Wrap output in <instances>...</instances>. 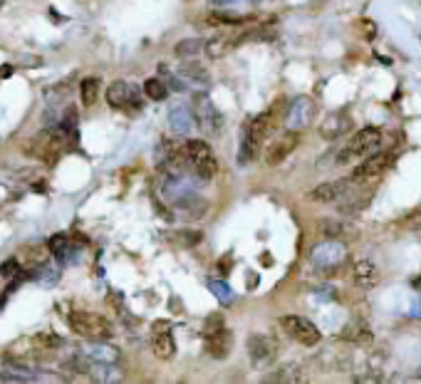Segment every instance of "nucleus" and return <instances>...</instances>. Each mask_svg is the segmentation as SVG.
<instances>
[{
	"label": "nucleus",
	"mask_w": 421,
	"mask_h": 384,
	"mask_svg": "<svg viewBox=\"0 0 421 384\" xmlns=\"http://www.w3.org/2000/svg\"><path fill=\"white\" fill-rule=\"evenodd\" d=\"M183 147H186L188 172H191L193 176L201 179V181H211V179L219 174L216 154L211 152V147H208L206 142H201V139H188Z\"/></svg>",
	"instance_id": "obj_2"
},
{
	"label": "nucleus",
	"mask_w": 421,
	"mask_h": 384,
	"mask_svg": "<svg viewBox=\"0 0 421 384\" xmlns=\"http://www.w3.org/2000/svg\"><path fill=\"white\" fill-rule=\"evenodd\" d=\"M67 132H62L60 126L55 129H42L35 137H30L25 144H23V152L32 159H40L45 164H55V159L60 157L62 142H65Z\"/></svg>",
	"instance_id": "obj_1"
},
{
	"label": "nucleus",
	"mask_w": 421,
	"mask_h": 384,
	"mask_svg": "<svg viewBox=\"0 0 421 384\" xmlns=\"http://www.w3.org/2000/svg\"><path fill=\"white\" fill-rule=\"evenodd\" d=\"M391 162H394V157H391V154H384V152L370 154V157L362 159L360 167L352 172V181L365 184V181H372V179H379L382 174L391 167Z\"/></svg>",
	"instance_id": "obj_10"
},
{
	"label": "nucleus",
	"mask_w": 421,
	"mask_h": 384,
	"mask_svg": "<svg viewBox=\"0 0 421 384\" xmlns=\"http://www.w3.org/2000/svg\"><path fill=\"white\" fill-rule=\"evenodd\" d=\"M67 95H70V85H67V82H62V85L47 90V102H62Z\"/></svg>",
	"instance_id": "obj_38"
},
{
	"label": "nucleus",
	"mask_w": 421,
	"mask_h": 384,
	"mask_svg": "<svg viewBox=\"0 0 421 384\" xmlns=\"http://www.w3.org/2000/svg\"><path fill=\"white\" fill-rule=\"evenodd\" d=\"M258 149L260 147L253 142V139H250V134L245 132L243 139H240V147H238V164H240V167H248V164L258 157Z\"/></svg>",
	"instance_id": "obj_29"
},
{
	"label": "nucleus",
	"mask_w": 421,
	"mask_h": 384,
	"mask_svg": "<svg viewBox=\"0 0 421 384\" xmlns=\"http://www.w3.org/2000/svg\"><path fill=\"white\" fill-rule=\"evenodd\" d=\"M80 97H82V104L92 107L99 97V80L97 77H85L80 85Z\"/></svg>",
	"instance_id": "obj_30"
},
{
	"label": "nucleus",
	"mask_w": 421,
	"mask_h": 384,
	"mask_svg": "<svg viewBox=\"0 0 421 384\" xmlns=\"http://www.w3.org/2000/svg\"><path fill=\"white\" fill-rule=\"evenodd\" d=\"M248 357L253 369H268L278 362L280 347L270 335H250L248 337Z\"/></svg>",
	"instance_id": "obj_7"
},
{
	"label": "nucleus",
	"mask_w": 421,
	"mask_h": 384,
	"mask_svg": "<svg viewBox=\"0 0 421 384\" xmlns=\"http://www.w3.org/2000/svg\"><path fill=\"white\" fill-rule=\"evenodd\" d=\"M13 75V67L11 65H3L0 67V77H3V80H6V77H11Z\"/></svg>",
	"instance_id": "obj_43"
},
{
	"label": "nucleus",
	"mask_w": 421,
	"mask_h": 384,
	"mask_svg": "<svg viewBox=\"0 0 421 384\" xmlns=\"http://www.w3.org/2000/svg\"><path fill=\"white\" fill-rule=\"evenodd\" d=\"M208 290H211L221 303H231V300H233V290H231L224 280H208Z\"/></svg>",
	"instance_id": "obj_34"
},
{
	"label": "nucleus",
	"mask_w": 421,
	"mask_h": 384,
	"mask_svg": "<svg viewBox=\"0 0 421 384\" xmlns=\"http://www.w3.org/2000/svg\"><path fill=\"white\" fill-rule=\"evenodd\" d=\"M35 342H37V344H42V347H60L62 340L57 337V335H37Z\"/></svg>",
	"instance_id": "obj_39"
},
{
	"label": "nucleus",
	"mask_w": 421,
	"mask_h": 384,
	"mask_svg": "<svg viewBox=\"0 0 421 384\" xmlns=\"http://www.w3.org/2000/svg\"><path fill=\"white\" fill-rule=\"evenodd\" d=\"M216 6H233V3H255V0H214Z\"/></svg>",
	"instance_id": "obj_42"
},
{
	"label": "nucleus",
	"mask_w": 421,
	"mask_h": 384,
	"mask_svg": "<svg viewBox=\"0 0 421 384\" xmlns=\"http://www.w3.org/2000/svg\"><path fill=\"white\" fill-rule=\"evenodd\" d=\"M414 379H416V382H421V367H419V369H416V374H414Z\"/></svg>",
	"instance_id": "obj_45"
},
{
	"label": "nucleus",
	"mask_w": 421,
	"mask_h": 384,
	"mask_svg": "<svg viewBox=\"0 0 421 384\" xmlns=\"http://www.w3.org/2000/svg\"><path fill=\"white\" fill-rule=\"evenodd\" d=\"M85 354L94 362H117L119 359V349L109 347V344H102V342H92L85 347Z\"/></svg>",
	"instance_id": "obj_27"
},
{
	"label": "nucleus",
	"mask_w": 421,
	"mask_h": 384,
	"mask_svg": "<svg viewBox=\"0 0 421 384\" xmlns=\"http://www.w3.org/2000/svg\"><path fill=\"white\" fill-rule=\"evenodd\" d=\"M90 377L94 382H122V372L112 367V362H94V359H92Z\"/></svg>",
	"instance_id": "obj_25"
},
{
	"label": "nucleus",
	"mask_w": 421,
	"mask_h": 384,
	"mask_svg": "<svg viewBox=\"0 0 421 384\" xmlns=\"http://www.w3.org/2000/svg\"><path fill=\"white\" fill-rule=\"evenodd\" d=\"M342 340L350 344H357V347H370V344H374V335H372V330L367 328L360 318H355L342 330Z\"/></svg>",
	"instance_id": "obj_21"
},
{
	"label": "nucleus",
	"mask_w": 421,
	"mask_h": 384,
	"mask_svg": "<svg viewBox=\"0 0 421 384\" xmlns=\"http://www.w3.org/2000/svg\"><path fill=\"white\" fill-rule=\"evenodd\" d=\"M315 114H317V107H315L312 97H305V95L295 97V100L288 104V112H285V126L300 132V129L312 124Z\"/></svg>",
	"instance_id": "obj_9"
},
{
	"label": "nucleus",
	"mask_w": 421,
	"mask_h": 384,
	"mask_svg": "<svg viewBox=\"0 0 421 384\" xmlns=\"http://www.w3.org/2000/svg\"><path fill=\"white\" fill-rule=\"evenodd\" d=\"M350 278L355 285H360V288H374L377 283H379V270H377V265L372 263V260L367 258H357L355 263H352L350 268Z\"/></svg>",
	"instance_id": "obj_14"
},
{
	"label": "nucleus",
	"mask_w": 421,
	"mask_h": 384,
	"mask_svg": "<svg viewBox=\"0 0 421 384\" xmlns=\"http://www.w3.org/2000/svg\"><path fill=\"white\" fill-rule=\"evenodd\" d=\"M201 50H206V42H201V40H181L176 47H173V52H176V57H181V60H186V57H193V55H198Z\"/></svg>",
	"instance_id": "obj_32"
},
{
	"label": "nucleus",
	"mask_w": 421,
	"mask_h": 384,
	"mask_svg": "<svg viewBox=\"0 0 421 384\" xmlns=\"http://www.w3.org/2000/svg\"><path fill=\"white\" fill-rule=\"evenodd\" d=\"M238 42H240V35H226V32H221V35H214L211 40H206V55L211 57V60H221V57L228 55Z\"/></svg>",
	"instance_id": "obj_22"
},
{
	"label": "nucleus",
	"mask_w": 421,
	"mask_h": 384,
	"mask_svg": "<svg viewBox=\"0 0 421 384\" xmlns=\"http://www.w3.org/2000/svg\"><path fill=\"white\" fill-rule=\"evenodd\" d=\"M176 238H178V243H181L183 248H191V246H196V243H201L203 236L198 231H181Z\"/></svg>",
	"instance_id": "obj_37"
},
{
	"label": "nucleus",
	"mask_w": 421,
	"mask_h": 384,
	"mask_svg": "<svg viewBox=\"0 0 421 384\" xmlns=\"http://www.w3.org/2000/svg\"><path fill=\"white\" fill-rule=\"evenodd\" d=\"M404 226L411 228V231H421V208H419V211H414L409 218H406Z\"/></svg>",
	"instance_id": "obj_41"
},
{
	"label": "nucleus",
	"mask_w": 421,
	"mask_h": 384,
	"mask_svg": "<svg viewBox=\"0 0 421 384\" xmlns=\"http://www.w3.org/2000/svg\"><path fill=\"white\" fill-rule=\"evenodd\" d=\"M50 246H37V248H32L30 251V258H28V263L30 265H35V268H42V265L47 263V258H50Z\"/></svg>",
	"instance_id": "obj_35"
},
{
	"label": "nucleus",
	"mask_w": 421,
	"mask_h": 384,
	"mask_svg": "<svg viewBox=\"0 0 421 384\" xmlns=\"http://www.w3.org/2000/svg\"><path fill=\"white\" fill-rule=\"evenodd\" d=\"M352 129V116L347 112H330L325 119L320 121V137L332 142V139L345 137Z\"/></svg>",
	"instance_id": "obj_13"
},
{
	"label": "nucleus",
	"mask_w": 421,
	"mask_h": 384,
	"mask_svg": "<svg viewBox=\"0 0 421 384\" xmlns=\"http://www.w3.org/2000/svg\"><path fill=\"white\" fill-rule=\"evenodd\" d=\"M3 6H6V0H0V8H3Z\"/></svg>",
	"instance_id": "obj_46"
},
{
	"label": "nucleus",
	"mask_w": 421,
	"mask_h": 384,
	"mask_svg": "<svg viewBox=\"0 0 421 384\" xmlns=\"http://www.w3.org/2000/svg\"><path fill=\"white\" fill-rule=\"evenodd\" d=\"M370 196L372 193H365V196H360V193H350L347 191L345 196L337 201V208H340V213H360L365 211L367 206H370Z\"/></svg>",
	"instance_id": "obj_24"
},
{
	"label": "nucleus",
	"mask_w": 421,
	"mask_h": 384,
	"mask_svg": "<svg viewBox=\"0 0 421 384\" xmlns=\"http://www.w3.org/2000/svg\"><path fill=\"white\" fill-rule=\"evenodd\" d=\"M347 191H350V186H347L345 181H330V184H320L317 188H312L307 198L315 203H335L340 201Z\"/></svg>",
	"instance_id": "obj_20"
},
{
	"label": "nucleus",
	"mask_w": 421,
	"mask_h": 384,
	"mask_svg": "<svg viewBox=\"0 0 421 384\" xmlns=\"http://www.w3.org/2000/svg\"><path fill=\"white\" fill-rule=\"evenodd\" d=\"M206 20L211 23V25H243V23H248L250 18H245V16H236V13L216 11V13H208Z\"/></svg>",
	"instance_id": "obj_31"
},
{
	"label": "nucleus",
	"mask_w": 421,
	"mask_h": 384,
	"mask_svg": "<svg viewBox=\"0 0 421 384\" xmlns=\"http://www.w3.org/2000/svg\"><path fill=\"white\" fill-rule=\"evenodd\" d=\"M347 260V246L342 238H327L310 251V263L317 270H335Z\"/></svg>",
	"instance_id": "obj_5"
},
{
	"label": "nucleus",
	"mask_w": 421,
	"mask_h": 384,
	"mask_svg": "<svg viewBox=\"0 0 421 384\" xmlns=\"http://www.w3.org/2000/svg\"><path fill=\"white\" fill-rule=\"evenodd\" d=\"M379 144H382L379 129H377V126H365V129H360V132L347 142V147L337 154V164H350L355 162V159L370 157V154H374L377 149H379Z\"/></svg>",
	"instance_id": "obj_4"
},
{
	"label": "nucleus",
	"mask_w": 421,
	"mask_h": 384,
	"mask_svg": "<svg viewBox=\"0 0 421 384\" xmlns=\"http://www.w3.org/2000/svg\"><path fill=\"white\" fill-rule=\"evenodd\" d=\"M275 121H278V119H275V109H268V112H263V114L255 116V119L248 124V129H245V132H248L250 139H253V142L260 147V144H263L265 139L273 134Z\"/></svg>",
	"instance_id": "obj_18"
},
{
	"label": "nucleus",
	"mask_w": 421,
	"mask_h": 384,
	"mask_svg": "<svg viewBox=\"0 0 421 384\" xmlns=\"http://www.w3.org/2000/svg\"><path fill=\"white\" fill-rule=\"evenodd\" d=\"M265 384H300L305 382V369L298 362H285L263 377Z\"/></svg>",
	"instance_id": "obj_16"
},
{
	"label": "nucleus",
	"mask_w": 421,
	"mask_h": 384,
	"mask_svg": "<svg viewBox=\"0 0 421 384\" xmlns=\"http://www.w3.org/2000/svg\"><path fill=\"white\" fill-rule=\"evenodd\" d=\"M178 75H181L183 80L193 82V85L206 87L208 82H211V75H208L206 67H201V62H193V60H183L181 65H178Z\"/></svg>",
	"instance_id": "obj_23"
},
{
	"label": "nucleus",
	"mask_w": 421,
	"mask_h": 384,
	"mask_svg": "<svg viewBox=\"0 0 421 384\" xmlns=\"http://www.w3.org/2000/svg\"><path fill=\"white\" fill-rule=\"evenodd\" d=\"M355 233V228L350 226V223L340 221V218H327V221H322L320 226V236L322 238H347Z\"/></svg>",
	"instance_id": "obj_26"
},
{
	"label": "nucleus",
	"mask_w": 421,
	"mask_h": 384,
	"mask_svg": "<svg viewBox=\"0 0 421 384\" xmlns=\"http://www.w3.org/2000/svg\"><path fill=\"white\" fill-rule=\"evenodd\" d=\"M50 251H52V256H57L60 260H67V256H70V238L67 236H62V233H57V236H52L50 238Z\"/></svg>",
	"instance_id": "obj_33"
},
{
	"label": "nucleus",
	"mask_w": 421,
	"mask_h": 384,
	"mask_svg": "<svg viewBox=\"0 0 421 384\" xmlns=\"http://www.w3.org/2000/svg\"><path fill=\"white\" fill-rule=\"evenodd\" d=\"M144 95H147L149 100H154V102L166 100V95H169L166 80H161V77H149V80L144 82Z\"/></svg>",
	"instance_id": "obj_28"
},
{
	"label": "nucleus",
	"mask_w": 421,
	"mask_h": 384,
	"mask_svg": "<svg viewBox=\"0 0 421 384\" xmlns=\"http://www.w3.org/2000/svg\"><path fill=\"white\" fill-rule=\"evenodd\" d=\"M57 278H60V270L57 268H50V265H42V273L40 278H37V283L42 285V288H52V285H57Z\"/></svg>",
	"instance_id": "obj_36"
},
{
	"label": "nucleus",
	"mask_w": 421,
	"mask_h": 384,
	"mask_svg": "<svg viewBox=\"0 0 421 384\" xmlns=\"http://www.w3.org/2000/svg\"><path fill=\"white\" fill-rule=\"evenodd\" d=\"M70 328L72 332H77L80 337L92 340V342H107L112 337V325L97 313H85L77 310L70 315Z\"/></svg>",
	"instance_id": "obj_3"
},
{
	"label": "nucleus",
	"mask_w": 421,
	"mask_h": 384,
	"mask_svg": "<svg viewBox=\"0 0 421 384\" xmlns=\"http://www.w3.org/2000/svg\"><path fill=\"white\" fill-rule=\"evenodd\" d=\"M206 352L211 354L214 359H226L231 354V347H233V337L226 330V325L214 330H206Z\"/></svg>",
	"instance_id": "obj_12"
},
{
	"label": "nucleus",
	"mask_w": 421,
	"mask_h": 384,
	"mask_svg": "<svg viewBox=\"0 0 421 384\" xmlns=\"http://www.w3.org/2000/svg\"><path fill=\"white\" fill-rule=\"evenodd\" d=\"M137 90H134L129 82H112L107 90V104L114 107V109H124L129 104H137Z\"/></svg>",
	"instance_id": "obj_17"
},
{
	"label": "nucleus",
	"mask_w": 421,
	"mask_h": 384,
	"mask_svg": "<svg viewBox=\"0 0 421 384\" xmlns=\"http://www.w3.org/2000/svg\"><path fill=\"white\" fill-rule=\"evenodd\" d=\"M193 116L196 124L206 137H216L224 129V114L216 109V104L211 102L208 95H196L193 97Z\"/></svg>",
	"instance_id": "obj_6"
},
{
	"label": "nucleus",
	"mask_w": 421,
	"mask_h": 384,
	"mask_svg": "<svg viewBox=\"0 0 421 384\" xmlns=\"http://www.w3.org/2000/svg\"><path fill=\"white\" fill-rule=\"evenodd\" d=\"M152 349H154V354H157L159 359H171L173 354H176V344H173L169 323H157V325H154Z\"/></svg>",
	"instance_id": "obj_15"
},
{
	"label": "nucleus",
	"mask_w": 421,
	"mask_h": 384,
	"mask_svg": "<svg viewBox=\"0 0 421 384\" xmlns=\"http://www.w3.org/2000/svg\"><path fill=\"white\" fill-rule=\"evenodd\" d=\"M193 119L196 116H193V112L186 104H173L171 112H169V126H171V132L178 134V137H186L191 132L193 124H196Z\"/></svg>",
	"instance_id": "obj_19"
},
{
	"label": "nucleus",
	"mask_w": 421,
	"mask_h": 384,
	"mask_svg": "<svg viewBox=\"0 0 421 384\" xmlns=\"http://www.w3.org/2000/svg\"><path fill=\"white\" fill-rule=\"evenodd\" d=\"M411 285H414L416 290H421V278H414V280H411Z\"/></svg>",
	"instance_id": "obj_44"
},
{
	"label": "nucleus",
	"mask_w": 421,
	"mask_h": 384,
	"mask_svg": "<svg viewBox=\"0 0 421 384\" xmlns=\"http://www.w3.org/2000/svg\"><path fill=\"white\" fill-rule=\"evenodd\" d=\"M0 273L6 275V278H13V275H18V273H20V263H18L16 258L6 260V263H3V268H0Z\"/></svg>",
	"instance_id": "obj_40"
},
{
	"label": "nucleus",
	"mask_w": 421,
	"mask_h": 384,
	"mask_svg": "<svg viewBox=\"0 0 421 384\" xmlns=\"http://www.w3.org/2000/svg\"><path fill=\"white\" fill-rule=\"evenodd\" d=\"M298 144H300V134L295 132V129H288V132L280 134V137L268 147V152H265V164H268V167L283 164L285 159L298 149Z\"/></svg>",
	"instance_id": "obj_11"
},
{
	"label": "nucleus",
	"mask_w": 421,
	"mask_h": 384,
	"mask_svg": "<svg viewBox=\"0 0 421 384\" xmlns=\"http://www.w3.org/2000/svg\"><path fill=\"white\" fill-rule=\"evenodd\" d=\"M280 325L288 332V337H293L295 342L305 344V347H315L322 340L320 330L315 328L307 318H300V315H285V318H280Z\"/></svg>",
	"instance_id": "obj_8"
}]
</instances>
